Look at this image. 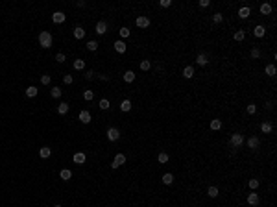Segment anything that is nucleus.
Returning <instances> with one entry per match:
<instances>
[{"instance_id": "09e8293b", "label": "nucleus", "mask_w": 277, "mask_h": 207, "mask_svg": "<svg viewBox=\"0 0 277 207\" xmlns=\"http://www.w3.org/2000/svg\"><path fill=\"white\" fill-rule=\"evenodd\" d=\"M211 6V0H200V7H209Z\"/></svg>"}, {"instance_id": "a19ab883", "label": "nucleus", "mask_w": 277, "mask_h": 207, "mask_svg": "<svg viewBox=\"0 0 277 207\" xmlns=\"http://www.w3.org/2000/svg\"><path fill=\"white\" fill-rule=\"evenodd\" d=\"M83 98H85L87 102H91V100L94 98V93H92V91H85V93H83Z\"/></svg>"}, {"instance_id": "f257e3e1", "label": "nucleus", "mask_w": 277, "mask_h": 207, "mask_svg": "<svg viewBox=\"0 0 277 207\" xmlns=\"http://www.w3.org/2000/svg\"><path fill=\"white\" fill-rule=\"evenodd\" d=\"M39 44L43 46V48H50L52 46V35H50V31H41L39 33Z\"/></svg>"}, {"instance_id": "c03bdc74", "label": "nucleus", "mask_w": 277, "mask_h": 207, "mask_svg": "<svg viewBox=\"0 0 277 207\" xmlns=\"http://www.w3.org/2000/svg\"><path fill=\"white\" fill-rule=\"evenodd\" d=\"M63 81H65L67 85H70V83L74 81V78H72V74H65V76H63Z\"/></svg>"}, {"instance_id": "b1692460", "label": "nucleus", "mask_w": 277, "mask_h": 207, "mask_svg": "<svg viewBox=\"0 0 277 207\" xmlns=\"http://www.w3.org/2000/svg\"><path fill=\"white\" fill-rule=\"evenodd\" d=\"M37 93H39V91H37V87H33V85H30V87L26 89V96H28V98H35Z\"/></svg>"}, {"instance_id": "a878e982", "label": "nucleus", "mask_w": 277, "mask_h": 207, "mask_svg": "<svg viewBox=\"0 0 277 207\" xmlns=\"http://www.w3.org/2000/svg\"><path fill=\"white\" fill-rule=\"evenodd\" d=\"M57 113H59V115H67V113H68V104L61 102V104L57 106Z\"/></svg>"}, {"instance_id": "20e7f679", "label": "nucleus", "mask_w": 277, "mask_h": 207, "mask_svg": "<svg viewBox=\"0 0 277 207\" xmlns=\"http://www.w3.org/2000/svg\"><path fill=\"white\" fill-rule=\"evenodd\" d=\"M107 139H109V141H113V143H115V141H118V139H120V131H118V128H109V130H107Z\"/></svg>"}, {"instance_id": "c756f323", "label": "nucleus", "mask_w": 277, "mask_h": 207, "mask_svg": "<svg viewBox=\"0 0 277 207\" xmlns=\"http://www.w3.org/2000/svg\"><path fill=\"white\" fill-rule=\"evenodd\" d=\"M172 181H174V176H172L170 172H166V174H163V183H165V185H170Z\"/></svg>"}, {"instance_id": "5701e85b", "label": "nucleus", "mask_w": 277, "mask_h": 207, "mask_svg": "<svg viewBox=\"0 0 277 207\" xmlns=\"http://www.w3.org/2000/svg\"><path fill=\"white\" fill-rule=\"evenodd\" d=\"M194 74H196V72H194V68H192V67H190V65H189V67H185V68H183V76H185V78H187V80H190V78H192V76H194Z\"/></svg>"}, {"instance_id": "ddd939ff", "label": "nucleus", "mask_w": 277, "mask_h": 207, "mask_svg": "<svg viewBox=\"0 0 277 207\" xmlns=\"http://www.w3.org/2000/svg\"><path fill=\"white\" fill-rule=\"evenodd\" d=\"M124 81L126 83H133L135 81V72L133 70H126L124 72Z\"/></svg>"}, {"instance_id": "e433bc0d", "label": "nucleus", "mask_w": 277, "mask_h": 207, "mask_svg": "<svg viewBox=\"0 0 277 207\" xmlns=\"http://www.w3.org/2000/svg\"><path fill=\"white\" fill-rule=\"evenodd\" d=\"M87 48H89L91 52H94V50H98V43H96V41H89V43H87Z\"/></svg>"}, {"instance_id": "c85d7f7f", "label": "nucleus", "mask_w": 277, "mask_h": 207, "mask_svg": "<svg viewBox=\"0 0 277 207\" xmlns=\"http://www.w3.org/2000/svg\"><path fill=\"white\" fill-rule=\"evenodd\" d=\"M50 94H52V98H61V94H63V91H61L59 87H52V91H50Z\"/></svg>"}, {"instance_id": "7ed1b4c3", "label": "nucleus", "mask_w": 277, "mask_h": 207, "mask_svg": "<svg viewBox=\"0 0 277 207\" xmlns=\"http://www.w3.org/2000/svg\"><path fill=\"white\" fill-rule=\"evenodd\" d=\"M124 163H126V155H124V154H116L115 159H113V163H111V168H118V167H122Z\"/></svg>"}, {"instance_id": "aec40b11", "label": "nucleus", "mask_w": 277, "mask_h": 207, "mask_svg": "<svg viewBox=\"0 0 277 207\" xmlns=\"http://www.w3.org/2000/svg\"><path fill=\"white\" fill-rule=\"evenodd\" d=\"M59 178H61V180H63V181H68V180H70V178H72V172H70V170H68V168H63V170H61V172H59Z\"/></svg>"}, {"instance_id": "2eb2a0df", "label": "nucleus", "mask_w": 277, "mask_h": 207, "mask_svg": "<svg viewBox=\"0 0 277 207\" xmlns=\"http://www.w3.org/2000/svg\"><path fill=\"white\" fill-rule=\"evenodd\" d=\"M248 204L250 205H257L259 204V194L257 193H250L248 194Z\"/></svg>"}, {"instance_id": "c9c22d12", "label": "nucleus", "mask_w": 277, "mask_h": 207, "mask_svg": "<svg viewBox=\"0 0 277 207\" xmlns=\"http://www.w3.org/2000/svg\"><path fill=\"white\" fill-rule=\"evenodd\" d=\"M207 194H209L211 198H216V196H218V189H216V187H209V189H207Z\"/></svg>"}, {"instance_id": "2f4dec72", "label": "nucleus", "mask_w": 277, "mask_h": 207, "mask_svg": "<svg viewBox=\"0 0 277 207\" xmlns=\"http://www.w3.org/2000/svg\"><path fill=\"white\" fill-rule=\"evenodd\" d=\"M98 106H100V109H109V106H111V102H109L107 98H102Z\"/></svg>"}, {"instance_id": "4468645a", "label": "nucleus", "mask_w": 277, "mask_h": 207, "mask_svg": "<svg viewBox=\"0 0 277 207\" xmlns=\"http://www.w3.org/2000/svg\"><path fill=\"white\" fill-rule=\"evenodd\" d=\"M85 159H87V157H85V154H83V152L74 154V163H76V165H83V163H85Z\"/></svg>"}, {"instance_id": "cd10ccee", "label": "nucleus", "mask_w": 277, "mask_h": 207, "mask_svg": "<svg viewBox=\"0 0 277 207\" xmlns=\"http://www.w3.org/2000/svg\"><path fill=\"white\" fill-rule=\"evenodd\" d=\"M272 130H274V126H272L270 122H263V124H261V131H263V133H272Z\"/></svg>"}, {"instance_id": "6e6552de", "label": "nucleus", "mask_w": 277, "mask_h": 207, "mask_svg": "<svg viewBox=\"0 0 277 207\" xmlns=\"http://www.w3.org/2000/svg\"><path fill=\"white\" fill-rule=\"evenodd\" d=\"M137 26H139V28H148V26H150V19L144 17V15L139 17V19H137Z\"/></svg>"}, {"instance_id": "3c124183", "label": "nucleus", "mask_w": 277, "mask_h": 207, "mask_svg": "<svg viewBox=\"0 0 277 207\" xmlns=\"http://www.w3.org/2000/svg\"><path fill=\"white\" fill-rule=\"evenodd\" d=\"M54 207H61V205H54Z\"/></svg>"}, {"instance_id": "423d86ee", "label": "nucleus", "mask_w": 277, "mask_h": 207, "mask_svg": "<svg viewBox=\"0 0 277 207\" xmlns=\"http://www.w3.org/2000/svg\"><path fill=\"white\" fill-rule=\"evenodd\" d=\"M261 146V141H259V137H250L248 139V148H251V150H257Z\"/></svg>"}, {"instance_id": "473e14b6", "label": "nucleus", "mask_w": 277, "mask_h": 207, "mask_svg": "<svg viewBox=\"0 0 277 207\" xmlns=\"http://www.w3.org/2000/svg\"><path fill=\"white\" fill-rule=\"evenodd\" d=\"M157 161H159V163H163V165H165V163H168V154L161 152V154L157 155Z\"/></svg>"}, {"instance_id": "a18cd8bd", "label": "nucleus", "mask_w": 277, "mask_h": 207, "mask_svg": "<svg viewBox=\"0 0 277 207\" xmlns=\"http://www.w3.org/2000/svg\"><path fill=\"white\" fill-rule=\"evenodd\" d=\"M129 33H131V31H129V28H120V35H122L124 39H126V37H129Z\"/></svg>"}, {"instance_id": "49530a36", "label": "nucleus", "mask_w": 277, "mask_h": 207, "mask_svg": "<svg viewBox=\"0 0 277 207\" xmlns=\"http://www.w3.org/2000/svg\"><path fill=\"white\" fill-rule=\"evenodd\" d=\"M159 6H161V7H170V6H172V0H161Z\"/></svg>"}, {"instance_id": "a211bd4d", "label": "nucleus", "mask_w": 277, "mask_h": 207, "mask_svg": "<svg viewBox=\"0 0 277 207\" xmlns=\"http://www.w3.org/2000/svg\"><path fill=\"white\" fill-rule=\"evenodd\" d=\"M196 63H198V65H202V67H205V65L209 63V57H207L205 54H198V57H196Z\"/></svg>"}, {"instance_id": "f8f14e48", "label": "nucleus", "mask_w": 277, "mask_h": 207, "mask_svg": "<svg viewBox=\"0 0 277 207\" xmlns=\"http://www.w3.org/2000/svg\"><path fill=\"white\" fill-rule=\"evenodd\" d=\"M107 31V22H104V20H100L98 24H96V33H100V35H104Z\"/></svg>"}, {"instance_id": "79ce46f5", "label": "nucleus", "mask_w": 277, "mask_h": 207, "mask_svg": "<svg viewBox=\"0 0 277 207\" xmlns=\"http://www.w3.org/2000/svg\"><path fill=\"white\" fill-rule=\"evenodd\" d=\"M246 111H248L250 115H255V113H257V106H255V104H250V106L246 107Z\"/></svg>"}, {"instance_id": "37998d69", "label": "nucleus", "mask_w": 277, "mask_h": 207, "mask_svg": "<svg viewBox=\"0 0 277 207\" xmlns=\"http://www.w3.org/2000/svg\"><path fill=\"white\" fill-rule=\"evenodd\" d=\"M65 59H67V57H65V54H63V52H57V54H55V61L65 63Z\"/></svg>"}, {"instance_id": "9d476101", "label": "nucleus", "mask_w": 277, "mask_h": 207, "mask_svg": "<svg viewBox=\"0 0 277 207\" xmlns=\"http://www.w3.org/2000/svg\"><path fill=\"white\" fill-rule=\"evenodd\" d=\"M79 120H81L83 124H89V122H91V113H89L87 109L79 111Z\"/></svg>"}, {"instance_id": "393cba45", "label": "nucleus", "mask_w": 277, "mask_h": 207, "mask_svg": "<svg viewBox=\"0 0 277 207\" xmlns=\"http://www.w3.org/2000/svg\"><path fill=\"white\" fill-rule=\"evenodd\" d=\"M244 37H246V31H244V30H237V31H235V35H233V39H235V41H238V43H240V41H244Z\"/></svg>"}, {"instance_id": "f3484780", "label": "nucleus", "mask_w": 277, "mask_h": 207, "mask_svg": "<svg viewBox=\"0 0 277 207\" xmlns=\"http://www.w3.org/2000/svg\"><path fill=\"white\" fill-rule=\"evenodd\" d=\"M126 48H128V46H126V43H124V41H116V43H115V50H116L118 54H124V52H126Z\"/></svg>"}, {"instance_id": "dca6fc26", "label": "nucleus", "mask_w": 277, "mask_h": 207, "mask_svg": "<svg viewBox=\"0 0 277 207\" xmlns=\"http://www.w3.org/2000/svg\"><path fill=\"white\" fill-rule=\"evenodd\" d=\"M264 72H266V74H268L270 78H274V76H275V74H277V68H275V65H274V63H270V65H266V68H264Z\"/></svg>"}, {"instance_id": "de8ad7c7", "label": "nucleus", "mask_w": 277, "mask_h": 207, "mask_svg": "<svg viewBox=\"0 0 277 207\" xmlns=\"http://www.w3.org/2000/svg\"><path fill=\"white\" fill-rule=\"evenodd\" d=\"M83 76H85V80H92V78H94V70H87Z\"/></svg>"}, {"instance_id": "72a5a7b5", "label": "nucleus", "mask_w": 277, "mask_h": 207, "mask_svg": "<svg viewBox=\"0 0 277 207\" xmlns=\"http://www.w3.org/2000/svg\"><path fill=\"white\" fill-rule=\"evenodd\" d=\"M150 67H152V63H150L148 59H142V61H141V70H150Z\"/></svg>"}, {"instance_id": "6ab92c4d", "label": "nucleus", "mask_w": 277, "mask_h": 207, "mask_svg": "<svg viewBox=\"0 0 277 207\" xmlns=\"http://www.w3.org/2000/svg\"><path fill=\"white\" fill-rule=\"evenodd\" d=\"M39 155H41V157H43V159H48V157H50V155H52V150H50V148H48V146H43V148H41V150H39Z\"/></svg>"}, {"instance_id": "1a4fd4ad", "label": "nucleus", "mask_w": 277, "mask_h": 207, "mask_svg": "<svg viewBox=\"0 0 277 207\" xmlns=\"http://www.w3.org/2000/svg\"><path fill=\"white\" fill-rule=\"evenodd\" d=\"M131 107H133V102L131 100H122V104H120V109L124 111V113H128V111H131Z\"/></svg>"}, {"instance_id": "58836bf2", "label": "nucleus", "mask_w": 277, "mask_h": 207, "mask_svg": "<svg viewBox=\"0 0 277 207\" xmlns=\"http://www.w3.org/2000/svg\"><path fill=\"white\" fill-rule=\"evenodd\" d=\"M213 20H214L216 24H220V22L224 20V15H222V13H214V15H213Z\"/></svg>"}, {"instance_id": "39448f33", "label": "nucleus", "mask_w": 277, "mask_h": 207, "mask_svg": "<svg viewBox=\"0 0 277 207\" xmlns=\"http://www.w3.org/2000/svg\"><path fill=\"white\" fill-rule=\"evenodd\" d=\"M65 19H67V15H65L63 11H55V13L52 15V22H55V24H61V22H65Z\"/></svg>"}, {"instance_id": "8fccbe9b", "label": "nucleus", "mask_w": 277, "mask_h": 207, "mask_svg": "<svg viewBox=\"0 0 277 207\" xmlns=\"http://www.w3.org/2000/svg\"><path fill=\"white\" fill-rule=\"evenodd\" d=\"M98 78H100V80H102V81H107V80H109V78H107V76H105V74H100V76H98Z\"/></svg>"}, {"instance_id": "4c0bfd02", "label": "nucleus", "mask_w": 277, "mask_h": 207, "mask_svg": "<svg viewBox=\"0 0 277 207\" xmlns=\"http://www.w3.org/2000/svg\"><path fill=\"white\" fill-rule=\"evenodd\" d=\"M248 185H250V189H251V191H255V189H257V187H259V180H255V178H251V180H250V183H248Z\"/></svg>"}, {"instance_id": "f704fd0d", "label": "nucleus", "mask_w": 277, "mask_h": 207, "mask_svg": "<svg viewBox=\"0 0 277 207\" xmlns=\"http://www.w3.org/2000/svg\"><path fill=\"white\" fill-rule=\"evenodd\" d=\"M50 81H52L50 74H43V76H41V83H43V85H50Z\"/></svg>"}, {"instance_id": "412c9836", "label": "nucleus", "mask_w": 277, "mask_h": 207, "mask_svg": "<svg viewBox=\"0 0 277 207\" xmlns=\"http://www.w3.org/2000/svg\"><path fill=\"white\" fill-rule=\"evenodd\" d=\"M272 9H274L272 4H268V2H266V4H261V13H263V15H270Z\"/></svg>"}, {"instance_id": "7c9ffc66", "label": "nucleus", "mask_w": 277, "mask_h": 207, "mask_svg": "<svg viewBox=\"0 0 277 207\" xmlns=\"http://www.w3.org/2000/svg\"><path fill=\"white\" fill-rule=\"evenodd\" d=\"M74 68H76V70H83V68H85V61H83V59H76V61H74Z\"/></svg>"}, {"instance_id": "ea45409f", "label": "nucleus", "mask_w": 277, "mask_h": 207, "mask_svg": "<svg viewBox=\"0 0 277 207\" xmlns=\"http://www.w3.org/2000/svg\"><path fill=\"white\" fill-rule=\"evenodd\" d=\"M251 57H253V59H259V57H261V50H259L257 46L251 48Z\"/></svg>"}, {"instance_id": "0eeeda50", "label": "nucleus", "mask_w": 277, "mask_h": 207, "mask_svg": "<svg viewBox=\"0 0 277 207\" xmlns=\"http://www.w3.org/2000/svg\"><path fill=\"white\" fill-rule=\"evenodd\" d=\"M264 33H266V28H264L263 24H257V26H255V30H253V35L261 39V37H264Z\"/></svg>"}, {"instance_id": "bb28decb", "label": "nucleus", "mask_w": 277, "mask_h": 207, "mask_svg": "<svg viewBox=\"0 0 277 207\" xmlns=\"http://www.w3.org/2000/svg\"><path fill=\"white\" fill-rule=\"evenodd\" d=\"M211 130H214V131L222 130V120H220V118H214V120H211Z\"/></svg>"}, {"instance_id": "9b49d317", "label": "nucleus", "mask_w": 277, "mask_h": 207, "mask_svg": "<svg viewBox=\"0 0 277 207\" xmlns=\"http://www.w3.org/2000/svg\"><path fill=\"white\" fill-rule=\"evenodd\" d=\"M250 15H251V9H250L248 6H244V7L238 9V17H240V19H248Z\"/></svg>"}, {"instance_id": "f03ea898", "label": "nucleus", "mask_w": 277, "mask_h": 207, "mask_svg": "<svg viewBox=\"0 0 277 207\" xmlns=\"http://www.w3.org/2000/svg\"><path fill=\"white\" fill-rule=\"evenodd\" d=\"M229 144H231L233 148H240V146L244 144V135H242V133H233L231 139H229Z\"/></svg>"}, {"instance_id": "4be33fe9", "label": "nucleus", "mask_w": 277, "mask_h": 207, "mask_svg": "<svg viewBox=\"0 0 277 207\" xmlns=\"http://www.w3.org/2000/svg\"><path fill=\"white\" fill-rule=\"evenodd\" d=\"M83 37H85V30L81 26L74 28V39H83Z\"/></svg>"}]
</instances>
